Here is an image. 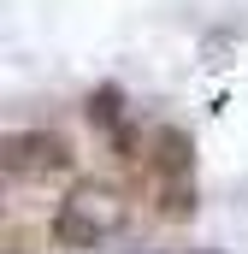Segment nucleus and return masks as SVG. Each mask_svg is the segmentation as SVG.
<instances>
[{
	"instance_id": "f03ea898",
	"label": "nucleus",
	"mask_w": 248,
	"mask_h": 254,
	"mask_svg": "<svg viewBox=\"0 0 248 254\" xmlns=\"http://www.w3.org/2000/svg\"><path fill=\"white\" fill-rule=\"evenodd\" d=\"M0 166H6V178H48V172L71 166V148L54 130H18L0 142Z\"/></svg>"
},
{
	"instance_id": "20e7f679",
	"label": "nucleus",
	"mask_w": 248,
	"mask_h": 254,
	"mask_svg": "<svg viewBox=\"0 0 248 254\" xmlns=\"http://www.w3.org/2000/svg\"><path fill=\"white\" fill-rule=\"evenodd\" d=\"M89 125H101V130H107V136H119V125H124L119 89H101V95H89Z\"/></svg>"
},
{
	"instance_id": "f257e3e1",
	"label": "nucleus",
	"mask_w": 248,
	"mask_h": 254,
	"mask_svg": "<svg viewBox=\"0 0 248 254\" xmlns=\"http://www.w3.org/2000/svg\"><path fill=\"white\" fill-rule=\"evenodd\" d=\"M124 231V201L101 184H77L54 207V243L65 254H89V249H107L113 237Z\"/></svg>"
},
{
	"instance_id": "7ed1b4c3",
	"label": "nucleus",
	"mask_w": 248,
	"mask_h": 254,
	"mask_svg": "<svg viewBox=\"0 0 248 254\" xmlns=\"http://www.w3.org/2000/svg\"><path fill=\"white\" fill-rule=\"evenodd\" d=\"M160 172L166 178H189V136L184 130H160Z\"/></svg>"
}]
</instances>
